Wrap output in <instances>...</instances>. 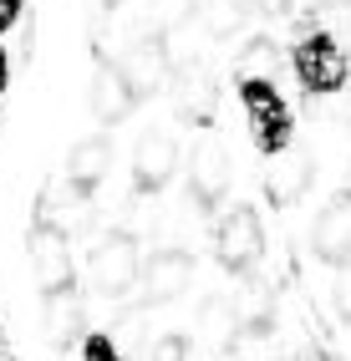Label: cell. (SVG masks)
Wrapping results in <instances>:
<instances>
[{
	"instance_id": "1",
	"label": "cell",
	"mask_w": 351,
	"mask_h": 361,
	"mask_svg": "<svg viewBox=\"0 0 351 361\" xmlns=\"http://www.w3.org/2000/svg\"><path fill=\"white\" fill-rule=\"evenodd\" d=\"M295 77L306 92H341L346 77H351V66H346V51H341V41L331 31H311L306 41L295 46Z\"/></svg>"
},
{
	"instance_id": "2",
	"label": "cell",
	"mask_w": 351,
	"mask_h": 361,
	"mask_svg": "<svg viewBox=\"0 0 351 361\" xmlns=\"http://www.w3.org/2000/svg\"><path fill=\"white\" fill-rule=\"evenodd\" d=\"M133 280H137V239L123 234V229L102 234L92 245V285L102 295H128Z\"/></svg>"
},
{
	"instance_id": "3",
	"label": "cell",
	"mask_w": 351,
	"mask_h": 361,
	"mask_svg": "<svg viewBox=\"0 0 351 361\" xmlns=\"http://www.w3.org/2000/svg\"><path fill=\"white\" fill-rule=\"evenodd\" d=\"M123 71H128V82H133V92H137V102H143V97H158V92L173 82V46H168V31L133 41L128 56H123Z\"/></svg>"
},
{
	"instance_id": "4",
	"label": "cell",
	"mask_w": 351,
	"mask_h": 361,
	"mask_svg": "<svg viewBox=\"0 0 351 361\" xmlns=\"http://www.w3.org/2000/svg\"><path fill=\"white\" fill-rule=\"evenodd\" d=\"M214 255H219L224 270L245 275L250 264L265 255V229H260V214H254V209H234L229 219L219 224V234H214Z\"/></svg>"
},
{
	"instance_id": "5",
	"label": "cell",
	"mask_w": 351,
	"mask_h": 361,
	"mask_svg": "<svg viewBox=\"0 0 351 361\" xmlns=\"http://www.w3.org/2000/svg\"><path fill=\"white\" fill-rule=\"evenodd\" d=\"M189 280H194V255L189 250H158L153 259H143L137 295H143V305H168L189 290Z\"/></svg>"
},
{
	"instance_id": "6",
	"label": "cell",
	"mask_w": 351,
	"mask_h": 361,
	"mask_svg": "<svg viewBox=\"0 0 351 361\" xmlns=\"http://www.w3.org/2000/svg\"><path fill=\"white\" fill-rule=\"evenodd\" d=\"M31 270H36L41 295L72 285V245H66V234L56 224H36L31 229Z\"/></svg>"
},
{
	"instance_id": "7",
	"label": "cell",
	"mask_w": 351,
	"mask_h": 361,
	"mask_svg": "<svg viewBox=\"0 0 351 361\" xmlns=\"http://www.w3.org/2000/svg\"><path fill=\"white\" fill-rule=\"evenodd\" d=\"M311 250H316L326 264H346V259H351V188H346V194H336L331 204L316 214V224H311Z\"/></svg>"
},
{
	"instance_id": "8",
	"label": "cell",
	"mask_w": 351,
	"mask_h": 361,
	"mask_svg": "<svg viewBox=\"0 0 351 361\" xmlns=\"http://www.w3.org/2000/svg\"><path fill=\"white\" fill-rule=\"evenodd\" d=\"M133 107H137V92L128 82V71L117 61H102L97 71H92V117L112 128V123H123Z\"/></svg>"
},
{
	"instance_id": "9",
	"label": "cell",
	"mask_w": 351,
	"mask_h": 361,
	"mask_svg": "<svg viewBox=\"0 0 351 361\" xmlns=\"http://www.w3.org/2000/svg\"><path fill=\"white\" fill-rule=\"evenodd\" d=\"M178 173V142L168 133H148L137 142V158H133V183L137 194H158L163 183Z\"/></svg>"
},
{
	"instance_id": "10",
	"label": "cell",
	"mask_w": 351,
	"mask_h": 361,
	"mask_svg": "<svg viewBox=\"0 0 351 361\" xmlns=\"http://www.w3.org/2000/svg\"><path fill=\"white\" fill-rule=\"evenodd\" d=\"M189 188H194V199L199 209H214L224 199V188H229V158L219 142H199L194 158H189Z\"/></svg>"
},
{
	"instance_id": "11",
	"label": "cell",
	"mask_w": 351,
	"mask_h": 361,
	"mask_svg": "<svg viewBox=\"0 0 351 361\" xmlns=\"http://www.w3.org/2000/svg\"><path fill=\"white\" fill-rule=\"evenodd\" d=\"M240 331H245V310L234 305V300H209L204 310H199V341L209 346V351H240Z\"/></svg>"
},
{
	"instance_id": "12",
	"label": "cell",
	"mask_w": 351,
	"mask_h": 361,
	"mask_svg": "<svg viewBox=\"0 0 351 361\" xmlns=\"http://www.w3.org/2000/svg\"><path fill=\"white\" fill-rule=\"evenodd\" d=\"M311 178H316V163L300 153V148H285L280 153V163L270 168V199L275 204H295V199H306V188H311Z\"/></svg>"
},
{
	"instance_id": "13",
	"label": "cell",
	"mask_w": 351,
	"mask_h": 361,
	"mask_svg": "<svg viewBox=\"0 0 351 361\" xmlns=\"http://www.w3.org/2000/svg\"><path fill=\"white\" fill-rule=\"evenodd\" d=\"M107 163H112V142L107 137H87L72 148V158H66V183L77 188V194H92L102 178H107Z\"/></svg>"
},
{
	"instance_id": "14",
	"label": "cell",
	"mask_w": 351,
	"mask_h": 361,
	"mask_svg": "<svg viewBox=\"0 0 351 361\" xmlns=\"http://www.w3.org/2000/svg\"><path fill=\"white\" fill-rule=\"evenodd\" d=\"M77 326H82L77 290H72V285H66V290H51V295H46V336H51L56 346H66L77 336Z\"/></svg>"
},
{
	"instance_id": "15",
	"label": "cell",
	"mask_w": 351,
	"mask_h": 361,
	"mask_svg": "<svg viewBox=\"0 0 351 361\" xmlns=\"http://www.w3.org/2000/svg\"><path fill=\"white\" fill-rule=\"evenodd\" d=\"M245 0H204V6H199V16L194 20H204V36H234V31H240V20H245Z\"/></svg>"
},
{
	"instance_id": "16",
	"label": "cell",
	"mask_w": 351,
	"mask_h": 361,
	"mask_svg": "<svg viewBox=\"0 0 351 361\" xmlns=\"http://www.w3.org/2000/svg\"><path fill=\"white\" fill-rule=\"evenodd\" d=\"M240 102L250 117H270V112H285V102H280V92L270 77H240Z\"/></svg>"
},
{
	"instance_id": "17",
	"label": "cell",
	"mask_w": 351,
	"mask_h": 361,
	"mask_svg": "<svg viewBox=\"0 0 351 361\" xmlns=\"http://www.w3.org/2000/svg\"><path fill=\"white\" fill-rule=\"evenodd\" d=\"M250 133H254V148H265V153H285V148H290V112L250 117Z\"/></svg>"
},
{
	"instance_id": "18",
	"label": "cell",
	"mask_w": 351,
	"mask_h": 361,
	"mask_svg": "<svg viewBox=\"0 0 351 361\" xmlns=\"http://www.w3.org/2000/svg\"><path fill=\"white\" fill-rule=\"evenodd\" d=\"M275 61H280V51H275L270 41H250L245 56H240V77H270Z\"/></svg>"
},
{
	"instance_id": "19",
	"label": "cell",
	"mask_w": 351,
	"mask_h": 361,
	"mask_svg": "<svg viewBox=\"0 0 351 361\" xmlns=\"http://www.w3.org/2000/svg\"><path fill=\"white\" fill-rule=\"evenodd\" d=\"M153 16H158L163 31H178L183 20L199 16V0H153Z\"/></svg>"
},
{
	"instance_id": "20",
	"label": "cell",
	"mask_w": 351,
	"mask_h": 361,
	"mask_svg": "<svg viewBox=\"0 0 351 361\" xmlns=\"http://www.w3.org/2000/svg\"><path fill=\"white\" fill-rule=\"evenodd\" d=\"M336 316L351 326V259L341 264V275H336Z\"/></svg>"
},
{
	"instance_id": "21",
	"label": "cell",
	"mask_w": 351,
	"mask_h": 361,
	"mask_svg": "<svg viewBox=\"0 0 351 361\" xmlns=\"http://www.w3.org/2000/svg\"><path fill=\"white\" fill-rule=\"evenodd\" d=\"M82 361H117V346L107 341V336H87V341H82Z\"/></svg>"
},
{
	"instance_id": "22",
	"label": "cell",
	"mask_w": 351,
	"mask_h": 361,
	"mask_svg": "<svg viewBox=\"0 0 351 361\" xmlns=\"http://www.w3.org/2000/svg\"><path fill=\"white\" fill-rule=\"evenodd\" d=\"M245 6H250V11H260V16H285L295 0H245Z\"/></svg>"
},
{
	"instance_id": "23",
	"label": "cell",
	"mask_w": 351,
	"mask_h": 361,
	"mask_svg": "<svg viewBox=\"0 0 351 361\" xmlns=\"http://www.w3.org/2000/svg\"><path fill=\"white\" fill-rule=\"evenodd\" d=\"M16 16H20V0H0V31L16 26Z\"/></svg>"
},
{
	"instance_id": "24",
	"label": "cell",
	"mask_w": 351,
	"mask_h": 361,
	"mask_svg": "<svg viewBox=\"0 0 351 361\" xmlns=\"http://www.w3.org/2000/svg\"><path fill=\"white\" fill-rule=\"evenodd\" d=\"M6 77H11V66H6V46H0V87H6Z\"/></svg>"
},
{
	"instance_id": "25",
	"label": "cell",
	"mask_w": 351,
	"mask_h": 361,
	"mask_svg": "<svg viewBox=\"0 0 351 361\" xmlns=\"http://www.w3.org/2000/svg\"><path fill=\"white\" fill-rule=\"evenodd\" d=\"M97 6H117V0H97Z\"/></svg>"
},
{
	"instance_id": "26",
	"label": "cell",
	"mask_w": 351,
	"mask_h": 361,
	"mask_svg": "<svg viewBox=\"0 0 351 361\" xmlns=\"http://www.w3.org/2000/svg\"><path fill=\"white\" fill-rule=\"evenodd\" d=\"M306 361H321V356H306Z\"/></svg>"
}]
</instances>
